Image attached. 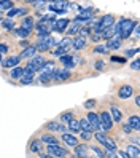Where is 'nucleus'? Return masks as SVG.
Instances as JSON below:
<instances>
[{"mask_svg": "<svg viewBox=\"0 0 140 158\" xmlns=\"http://www.w3.org/2000/svg\"><path fill=\"white\" fill-rule=\"evenodd\" d=\"M80 137L85 142H88V141H91V139H92V133H89V131H80Z\"/></svg>", "mask_w": 140, "mask_h": 158, "instance_id": "nucleus-41", "label": "nucleus"}, {"mask_svg": "<svg viewBox=\"0 0 140 158\" xmlns=\"http://www.w3.org/2000/svg\"><path fill=\"white\" fill-rule=\"evenodd\" d=\"M92 34V27L88 26V24H83L80 27V31L77 32V37H81V39H86V37H89Z\"/></svg>", "mask_w": 140, "mask_h": 158, "instance_id": "nucleus-27", "label": "nucleus"}, {"mask_svg": "<svg viewBox=\"0 0 140 158\" xmlns=\"http://www.w3.org/2000/svg\"><path fill=\"white\" fill-rule=\"evenodd\" d=\"M70 46H72V50L80 51V50H83L86 46V39H81V37H73Z\"/></svg>", "mask_w": 140, "mask_h": 158, "instance_id": "nucleus-18", "label": "nucleus"}, {"mask_svg": "<svg viewBox=\"0 0 140 158\" xmlns=\"http://www.w3.org/2000/svg\"><path fill=\"white\" fill-rule=\"evenodd\" d=\"M46 8H48V11H50V13H54V15H64V13H67V10H69V2H67V0L50 2Z\"/></svg>", "mask_w": 140, "mask_h": 158, "instance_id": "nucleus-2", "label": "nucleus"}, {"mask_svg": "<svg viewBox=\"0 0 140 158\" xmlns=\"http://www.w3.org/2000/svg\"><path fill=\"white\" fill-rule=\"evenodd\" d=\"M3 13H5V11H2V10H0V21L3 19Z\"/></svg>", "mask_w": 140, "mask_h": 158, "instance_id": "nucleus-58", "label": "nucleus"}, {"mask_svg": "<svg viewBox=\"0 0 140 158\" xmlns=\"http://www.w3.org/2000/svg\"><path fill=\"white\" fill-rule=\"evenodd\" d=\"M43 64H45V58L42 56V53H40V54L37 53L35 56L30 58V61L27 62L26 69H30V70H34V72L37 73V72H40V70L43 69Z\"/></svg>", "mask_w": 140, "mask_h": 158, "instance_id": "nucleus-5", "label": "nucleus"}, {"mask_svg": "<svg viewBox=\"0 0 140 158\" xmlns=\"http://www.w3.org/2000/svg\"><path fill=\"white\" fill-rule=\"evenodd\" d=\"M134 104H135L137 107H140V96H135V99H134Z\"/></svg>", "mask_w": 140, "mask_h": 158, "instance_id": "nucleus-56", "label": "nucleus"}, {"mask_svg": "<svg viewBox=\"0 0 140 158\" xmlns=\"http://www.w3.org/2000/svg\"><path fill=\"white\" fill-rule=\"evenodd\" d=\"M22 2H24V3H27V5H32V3L35 2V0H22Z\"/></svg>", "mask_w": 140, "mask_h": 158, "instance_id": "nucleus-57", "label": "nucleus"}, {"mask_svg": "<svg viewBox=\"0 0 140 158\" xmlns=\"http://www.w3.org/2000/svg\"><path fill=\"white\" fill-rule=\"evenodd\" d=\"M96 106H97V101L96 99H89V101H86L85 104H83V107H85L86 110H92Z\"/></svg>", "mask_w": 140, "mask_h": 158, "instance_id": "nucleus-39", "label": "nucleus"}, {"mask_svg": "<svg viewBox=\"0 0 140 158\" xmlns=\"http://www.w3.org/2000/svg\"><path fill=\"white\" fill-rule=\"evenodd\" d=\"M16 16H18V8H16V6L10 8V10L6 11V18H13V19H14Z\"/></svg>", "mask_w": 140, "mask_h": 158, "instance_id": "nucleus-45", "label": "nucleus"}, {"mask_svg": "<svg viewBox=\"0 0 140 158\" xmlns=\"http://www.w3.org/2000/svg\"><path fill=\"white\" fill-rule=\"evenodd\" d=\"M121 128H123V133H124V134H127V136H130V134H132V131H134V129L130 128L127 123H123V125H121Z\"/></svg>", "mask_w": 140, "mask_h": 158, "instance_id": "nucleus-46", "label": "nucleus"}, {"mask_svg": "<svg viewBox=\"0 0 140 158\" xmlns=\"http://www.w3.org/2000/svg\"><path fill=\"white\" fill-rule=\"evenodd\" d=\"M62 141H64V144L65 145H69V147H75L77 144H78V139L75 137V134H72V133H69V131H65V133H62Z\"/></svg>", "mask_w": 140, "mask_h": 158, "instance_id": "nucleus-14", "label": "nucleus"}, {"mask_svg": "<svg viewBox=\"0 0 140 158\" xmlns=\"http://www.w3.org/2000/svg\"><path fill=\"white\" fill-rule=\"evenodd\" d=\"M40 141H42L45 145H48V144H59V139L56 137L53 133H48V134L40 136Z\"/></svg>", "mask_w": 140, "mask_h": 158, "instance_id": "nucleus-23", "label": "nucleus"}, {"mask_svg": "<svg viewBox=\"0 0 140 158\" xmlns=\"http://www.w3.org/2000/svg\"><path fill=\"white\" fill-rule=\"evenodd\" d=\"M32 5L37 8V10H43L45 5H46V0H35V2H34Z\"/></svg>", "mask_w": 140, "mask_h": 158, "instance_id": "nucleus-44", "label": "nucleus"}, {"mask_svg": "<svg viewBox=\"0 0 140 158\" xmlns=\"http://www.w3.org/2000/svg\"><path fill=\"white\" fill-rule=\"evenodd\" d=\"M140 48H130V50H126V58H132L134 54H138Z\"/></svg>", "mask_w": 140, "mask_h": 158, "instance_id": "nucleus-47", "label": "nucleus"}, {"mask_svg": "<svg viewBox=\"0 0 140 158\" xmlns=\"http://www.w3.org/2000/svg\"><path fill=\"white\" fill-rule=\"evenodd\" d=\"M126 152L129 153L130 158H140V148H138L137 144H129L126 147Z\"/></svg>", "mask_w": 140, "mask_h": 158, "instance_id": "nucleus-25", "label": "nucleus"}, {"mask_svg": "<svg viewBox=\"0 0 140 158\" xmlns=\"http://www.w3.org/2000/svg\"><path fill=\"white\" fill-rule=\"evenodd\" d=\"M70 19L69 18H61V19H56L54 23H51V32H58V34H64L65 29L69 27Z\"/></svg>", "mask_w": 140, "mask_h": 158, "instance_id": "nucleus-6", "label": "nucleus"}, {"mask_svg": "<svg viewBox=\"0 0 140 158\" xmlns=\"http://www.w3.org/2000/svg\"><path fill=\"white\" fill-rule=\"evenodd\" d=\"M110 62H115V64H126L127 58L126 56H118V54H111L110 56Z\"/></svg>", "mask_w": 140, "mask_h": 158, "instance_id": "nucleus-33", "label": "nucleus"}, {"mask_svg": "<svg viewBox=\"0 0 140 158\" xmlns=\"http://www.w3.org/2000/svg\"><path fill=\"white\" fill-rule=\"evenodd\" d=\"M67 125V131L69 133H72V134H78L81 129H80V122L77 118H73V120H70L69 123H65Z\"/></svg>", "mask_w": 140, "mask_h": 158, "instance_id": "nucleus-21", "label": "nucleus"}, {"mask_svg": "<svg viewBox=\"0 0 140 158\" xmlns=\"http://www.w3.org/2000/svg\"><path fill=\"white\" fill-rule=\"evenodd\" d=\"M27 15H29V8H26V6L18 8V16H27Z\"/></svg>", "mask_w": 140, "mask_h": 158, "instance_id": "nucleus-48", "label": "nucleus"}, {"mask_svg": "<svg viewBox=\"0 0 140 158\" xmlns=\"http://www.w3.org/2000/svg\"><path fill=\"white\" fill-rule=\"evenodd\" d=\"M0 24H2V29H5L8 32H11L14 29V19L13 18H3V19L0 21Z\"/></svg>", "mask_w": 140, "mask_h": 158, "instance_id": "nucleus-26", "label": "nucleus"}, {"mask_svg": "<svg viewBox=\"0 0 140 158\" xmlns=\"http://www.w3.org/2000/svg\"><path fill=\"white\" fill-rule=\"evenodd\" d=\"M22 75H24V67H21V66L11 67V72H10V77H11V80H19Z\"/></svg>", "mask_w": 140, "mask_h": 158, "instance_id": "nucleus-28", "label": "nucleus"}, {"mask_svg": "<svg viewBox=\"0 0 140 158\" xmlns=\"http://www.w3.org/2000/svg\"><path fill=\"white\" fill-rule=\"evenodd\" d=\"M46 2H48V0H46ZM50 2H58V0H50Z\"/></svg>", "mask_w": 140, "mask_h": 158, "instance_id": "nucleus-60", "label": "nucleus"}, {"mask_svg": "<svg viewBox=\"0 0 140 158\" xmlns=\"http://www.w3.org/2000/svg\"><path fill=\"white\" fill-rule=\"evenodd\" d=\"M29 152L35 153V155H38L43 152V142L40 141V139H32L30 144H29Z\"/></svg>", "mask_w": 140, "mask_h": 158, "instance_id": "nucleus-15", "label": "nucleus"}, {"mask_svg": "<svg viewBox=\"0 0 140 158\" xmlns=\"http://www.w3.org/2000/svg\"><path fill=\"white\" fill-rule=\"evenodd\" d=\"M92 53H94V54H108L110 51L107 50L105 45H96L94 48H92Z\"/></svg>", "mask_w": 140, "mask_h": 158, "instance_id": "nucleus-34", "label": "nucleus"}, {"mask_svg": "<svg viewBox=\"0 0 140 158\" xmlns=\"http://www.w3.org/2000/svg\"><path fill=\"white\" fill-rule=\"evenodd\" d=\"M19 83H21V85H32V83H34V80L32 78H27V77H21L19 78Z\"/></svg>", "mask_w": 140, "mask_h": 158, "instance_id": "nucleus-49", "label": "nucleus"}, {"mask_svg": "<svg viewBox=\"0 0 140 158\" xmlns=\"http://www.w3.org/2000/svg\"><path fill=\"white\" fill-rule=\"evenodd\" d=\"M54 46H58V40L50 37L48 40H43V42H37V51L38 53H46V51H51Z\"/></svg>", "mask_w": 140, "mask_h": 158, "instance_id": "nucleus-7", "label": "nucleus"}, {"mask_svg": "<svg viewBox=\"0 0 140 158\" xmlns=\"http://www.w3.org/2000/svg\"><path fill=\"white\" fill-rule=\"evenodd\" d=\"M115 35V31H113V26H110V27H105L104 31L100 32V37H102V40H108V39H111V37Z\"/></svg>", "mask_w": 140, "mask_h": 158, "instance_id": "nucleus-31", "label": "nucleus"}, {"mask_svg": "<svg viewBox=\"0 0 140 158\" xmlns=\"http://www.w3.org/2000/svg\"><path fill=\"white\" fill-rule=\"evenodd\" d=\"M116 155H118V156H121V158H130V156H129V153H127L126 150H118V148H116Z\"/></svg>", "mask_w": 140, "mask_h": 158, "instance_id": "nucleus-52", "label": "nucleus"}, {"mask_svg": "<svg viewBox=\"0 0 140 158\" xmlns=\"http://www.w3.org/2000/svg\"><path fill=\"white\" fill-rule=\"evenodd\" d=\"M59 62L62 64L65 69H73L77 66L75 61H73V56L70 53H65V54H62V56H59Z\"/></svg>", "mask_w": 140, "mask_h": 158, "instance_id": "nucleus-9", "label": "nucleus"}, {"mask_svg": "<svg viewBox=\"0 0 140 158\" xmlns=\"http://www.w3.org/2000/svg\"><path fill=\"white\" fill-rule=\"evenodd\" d=\"M127 125L134 129V131H140V118H138V115H129V118H127Z\"/></svg>", "mask_w": 140, "mask_h": 158, "instance_id": "nucleus-22", "label": "nucleus"}, {"mask_svg": "<svg viewBox=\"0 0 140 158\" xmlns=\"http://www.w3.org/2000/svg\"><path fill=\"white\" fill-rule=\"evenodd\" d=\"M121 45H123V40L118 39V37H115V35L111 37V39H108L107 43H105V46H107L108 51H110V50H119Z\"/></svg>", "mask_w": 140, "mask_h": 158, "instance_id": "nucleus-16", "label": "nucleus"}, {"mask_svg": "<svg viewBox=\"0 0 140 158\" xmlns=\"http://www.w3.org/2000/svg\"><path fill=\"white\" fill-rule=\"evenodd\" d=\"M91 150L94 152V153H96V155H97L99 158H105V152L102 150L100 147H96V145H91Z\"/></svg>", "mask_w": 140, "mask_h": 158, "instance_id": "nucleus-40", "label": "nucleus"}, {"mask_svg": "<svg viewBox=\"0 0 140 158\" xmlns=\"http://www.w3.org/2000/svg\"><path fill=\"white\" fill-rule=\"evenodd\" d=\"M86 120L92 125V128L94 129H100V122H99V114L92 112V110H89L88 115H86Z\"/></svg>", "mask_w": 140, "mask_h": 158, "instance_id": "nucleus-17", "label": "nucleus"}, {"mask_svg": "<svg viewBox=\"0 0 140 158\" xmlns=\"http://www.w3.org/2000/svg\"><path fill=\"white\" fill-rule=\"evenodd\" d=\"M138 21H132L129 18H121V19L113 24V31H115V37L121 40H129V37L132 35V31Z\"/></svg>", "mask_w": 140, "mask_h": 158, "instance_id": "nucleus-1", "label": "nucleus"}, {"mask_svg": "<svg viewBox=\"0 0 140 158\" xmlns=\"http://www.w3.org/2000/svg\"><path fill=\"white\" fill-rule=\"evenodd\" d=\"M78 122H80V129H81V131H89V133H94L96 131L86 118H81V120H78Z\"/></svg>", "mask_w": 140, "mask_h": 158, "instance_id": "nucleus-30", "label": "nucleus"}, {"mask_svg": "<svg viewBox=\"0 0 140 158\" xmlns=\"http://www.w3.org/2000/svg\"><path fill=\"white\" fill-rule=\"evenodd\" d=\"M70 43H72L70 37H64L61 42H58V46H65V48H67V46H70Z\"/></svg>", "mask_w": 140, "mask_h": 158, "instance_id": "nucleus-43", "label": "nucleus"}, {"mask_svg": "<svg viewBox=\"0 0 140 158\" xmlns=\"http://www.w3.org/2000/svg\"><path fill=\"white\" fill-rule=\"evenodd\" d=\"M56 67V62L51 59V61H46L45 59V64H43V69L42 70H45V72H50V70H53Z\"/></svg>", "mask_w": 140, "mask_h": 158, "instance_id": "nucleus-37", "label": "nucleus"}, {"mask_svg": "<svg viewBox=\"0 0 140 158\" xmlns=\"http://www.w3.org/2000/svg\"><path fill=\"white\" fill-rule=\"evenodd\" d=\"M99 122H100V129H102L104 133L111 131V128H113V120H111L110 112H107V110H102V112L99 114Z\"/></svg>", "mask_w": 140, "mask_h": 158, "instance_id": "nucleus-3", "label": "nucleus"}, {"mask_svg": "<svg viewBox=\"0 0 140 158\" xmlns=\"http://www.w3.org/2000/svg\"><path fill=\"white\" fill-rule=\"evenodd\" d=\"M132 32H134V39L138 40V37H140V32H138V23L135 24V27H134V31H132Z\"/></svg>", "mask_w": 140, "mask_h": 158, "instance_id": "nucleus-54", "label": "nucleus"}, {"mask_svg": "<svg viewBox=\"0 0 140 158\" xmlns=\"http://www.w3.org/2000/svg\"><path fill=\"white\" fill-rule=\"evenodd\" d=\"M83 26V23H80V21H77V19H70V24H69V27L65 29V32H67L69 35H77V32L80 31V27Z\"/></svg>", "mask_w": 140, "mask_h": 158, "instance_id": "nucleus-19", "label": "nucleus"}, {"mask_svg": "<svg viewBox=\"0 0 140 158\" xmlns=\"http://www.w3.org/2000/svg\"><path fill=\"white\" fill-rule=\"evenodd\" d=\"M105 67H107V62H105L104 59H97V61H94V69H96L97 72H104Z\"/></svg>", "mask_w": 140, "mask_h": 158, "instance_id": "nucleus-35", "label": "nucleus"}, {"mask_svg": "<svg viewBox=\"0 0 140 158\" xmlns=\"http://www.w3.org/2000/svg\"><path fill=\"white\" fill-rule=\"evenodd\" d=\"M13 6H14L13 0H0V10H2V11H8Z\"/></svg>", "mask_w": 140, "mask_h": 158, "instance_id": "nucleus-32", "label": "nucleus"}, {"mask_svg": "<svg viewBox=\"0 0 140 158\" xmlns=\"http://www.w3.org/2000/svg\"><path fill=\"white\" fill-rule=\"evenodd\" d=\"M34 24H35V19L34 16L27 15V16H22V23H21V27H26V29H34Z\"/></svg>", "mask_w": 140, "mask_h": 158, "instance_id": "nucleus-29", "label": "nucleus"}, {"mask_svg": "<svg viewBox=\"0 0 140 158\" xmlns=\"http://www.w3.org/2000/svg\"><path fill=\"white\" fill-rule=\"evenodd\" d=\"M46 128V131H50V133H56L58 131V122H48L45 125Z\"/></svg>", "mask_w": 140, "mask_h": 158, "instance_id": "nucleus-38", "label": "nucleus"}, {"mask_svg": "<svg viewBox=\"0 0 140 158\" xmlns=\"http://www.w3.org/2000/svg\"><path fill=\"white\" fill-rule=\"evenodd\" d=\"M88 152H89V145L88 144H77L73 147V155L77 158H85L88 156Z\"/></svg>", "mask_w": 140, "mask_h": 158, "instance_id": "nucleus-11", "label": "nucleus"}, {"mask_svg": "<svg viewBox=\"0 0 140 158\" xmlns=\"http://www.w3.org/2000/svg\"><path fill=\"white\" fill-rule=\"evenodd\" d=\"M16 37H21V39H29L30 37V34H32V31L30 29H26V27H14V29L11 31Z\"/></svg>", "mask_w": 140, "mask_h": 158, "instance_id": "nucleus-20", "label": "nucleus"}, {"mask_svg": "<svg viewBox=\"0 0 140 158\" xmlns=\"http://www.w3.org/2000/svg\"><path fill=\"white\" fill-rule=\"evenodd\" d=\"M102 147L105 148V150H116V141L113 137H108V136H105V139H104V142H102Z\"/></svg>", "mask_w": 140, "mask_h": 158, "instance_id": "nucleus-24", "label": "nucleus"}, {"mask_svg": "<svg viewBox=\"0 0 140 158\" xmlns=\"http://www.w3.org/2000/svg\"><path fill=\"white\" fill-rule=\"evenodd\" d=\"M58 131L59 133H65V131H67V125H65V123H58Z\"/></svg>", "mask_w": 140, "mask_h": 158, "instance_id": "nucleus-53", "label": "nucleus"}, {"mask_svg": "<svg viewBox=\"0 0 140 158\" xmlns=\"http://www.w3.org/2000/svg\"><path fill=\"white\" fill-rule=\"evenodd\" d=\"M27 45H30V42H29V39H22L21 42H19V46L21 48H26Z\"/></svg>", "mask_w": 140, "mask_h": 158, "instance_id": "nucleus-55", "label": "nucleus"}, {"mask_svg": "<svg viewBox=\"0 0 140 158\" xmlns=\"http://www.w3.org/2000/svg\"><path fill=\"white\" fill-rule=\"evenodd\" d=\"M130 69L135 70V72H138V69H140V61H138V59H134L132 62H130Z\"/></svg>", "mask_w": 140, "mask_h": 158, "instance_id": "nucleus-50", "label": "nucleus"}, {"mask_svg": "<svg viewBox=\"0 0 140 158\" xmlns=\"http://www.w3.org/2000/svg\"><path fill=\"white\" fill-rule=\"evenodd\" d=\"M38 53L37 51V45H27L26 48H22V51H21V54H19V58L21 59H30V58H34L35 54Z\"/></svg>", "mask_w": 140, "mask_h": 158, "instance_id": "nucleus-8", "label": "nucleus"}, {"mask_svg": "<svg viewBox=\"0 0 140 158\" xmlns=\"http://www.w3.org/2000/svg\"><path fill=\"white\" fill-rule=\"evenodd\" d=\"M75 118V114L73 112H64V114H61V122L62 123H69L70 120H73Z\"/></svg>", "mask_w": 140, "mask_h": 158, "instance_id": "nucleus-36", "label": "nucleus"}, {"mask_svg": "<svg viewBox=\"0 0 140 158\" xmlns=\"http://www.w3.org/2000/svg\"><path fill=\"white\" fill-rule=\"evenodd\" d=\"M8 50H10V46L8 43H0V54H6Z\"/></svg>", "mask_w": 140, "mask_h": 158, "instance_id": "nucleus-51", "label": "nucleus"}, {"mask_svg": "<svg viewBox=\"0 0 140 158\" xmlns=\"http://www.w3.org/2000/svg\"><path fill=\"white\" fill-rule=\"evenodd\" d=\"M132 94H134V86H130V85H123L118 89V98L123 99V101L129 99Z\"/></svg>", "mask_w": 140, "mask_h": 158, "instance_id": "nucleus-10", "label": "nucleus"}, {"mask_svg": "<svg viewBox=\"0 0 140 158\" xmlns=\"http://www.w3.org/2000/svg\"><path fill=\"white\" fill-rule=\"evenodd\" d=\"M19 62H21L19 54H18V56H10V58H6V59L2 61V67L3 69H11V67L19 66Z\"/></svg>", "mask_w": 140, "mask_h": 158, "instance_id": "nucleus-12", "label": "nucleus"}, {"mask_svg": "<svg viewBox=\"0 0 140 158\" xmlns=\"http://www.w3.org/2000/svg\"><path fill=\"white\" fill-rule=\"evenodd\" d=\"M89 40H91L92 43H99V42L102 40V37H100L99 32H92V34L89 35Z\"/></svg>", "mask_w": 140, "mask_h": 158, "instance_id": "nucleus-42", "label": "nucleus"}, {"mask_svg": "<svg viewBox=\"0 0 140 158\" xmlns=\"http://www.w3.org/2000/svg\"><path fill=\"white\" fill-rule=\"evenodd\" d=\"M110 115H111V120H113V123H121L123 122V112L115 106V104H111L110 106Z\"/></svg>", "mask_w": 140, "mask_h": 158, "instance_id": "nucleus-13", "label": "nucleus"}, {"mask_svg": "<svg viewBox=\"0 0 140 158\" xmlns=\"http://www.w3.org/2000/svg\"><path fill=\"white\" fill-rule=\"evenodd\" d=\"M2 56H3V54H0V64H2V61H3V58H2Z\"/></svg>", "mask_w": 140, "mask_h": 158, "instance_id": "nucleus-59", "label": "nucleus"}, {"mask_svg": "<svg viewBox=\"0 0 140 158\" xmlns=\"http://www.w3.org/2000/svg\"><path fill=\"white\" fill-rule=\"evenodd\" d=\"M46 152H48L51 156H56V158H64V156H69L70 152L67 148L61 147L59 144H48L46 145Z\"/></svg>", "mask_w": 140, "mask_h": 158, "instance_id": "nucleus-4", "label": "nucleus"}]
</instances>
